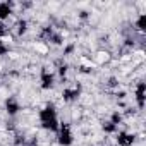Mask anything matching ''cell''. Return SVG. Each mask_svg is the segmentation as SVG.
I'll return each instance as SVG.
<instances>
[{
  "label": "cell",
  "instance_id": "obj_5",
  "mask_svg": "<svg viewBox=\"0 0 146 146\" xmlns=\"http://www.w3.org/2000/svg\"><path fill=\"white\" fill-rule=\"evenodd\" d=\"M5 108H7L9 115H17V113L21 112V103H19L16 98H11V96H9V100L5 102Z\"/></svg>",
  "mask_w": 146,
  "mask_h": 146
},
{
  "label": "cell",
  "instance_id": "obj_2",
  "mask_svg": "<svg viewBox=\"0 0 146 146\" xmlns=\"http://www.w3.org/2000/svg\"><path fill=\"white\" fill-rule=\"evenodd\" d=\"M57 141L60 146H70L74 143V132H72V127L65 122H60L58 129H57Z\"/></svg>",
  "mask_w": 146,
  "mask_h": 146
},
{
  "label": "cell",
  "instance_id": "obj_1",
  "mask_svg": "<svg viewBox=\"0 0 146 146\" xmlns=\"http://www.w3.org/2000/svg\"><path fill=\"white\" fill-rule=\"evenodd\" d=\"M38 120H40V125L50 132H57V129L60 125V119H58V113L53 105H46L45 108H41L38 112Z\"/></svg>",
  "mask_w": 146,
  "mask_h": 146
},
{
  "label": "cell",
  "instance_id": "obj_3",
  "mask_svg": "<svg viewBox=\"0 0 146 146\" xmlns=\"http://www.w3.org/2000/svg\"><path fill=\"white\" fill-rule=\"evenodd\" d=\"M40 83H41L43 90H50L53 86V83H55V72L48 70V69H43L41 70V76H40Z\"/></svg>",
  "mask_w": 146,
  "mask_h": 146
},
{
  "label": "cell",
  "instance_id": "obj_4",
  "mask_svg": "<svg viewBox=\"0 0 146 146\" xmlns=\"http://www.w3.org/2000/svg\"><path fill=\"white\" fill-rule=\"evenodd\" d=\"M117 143H119V146H132L134 144V134L120 131L117 134Z\"/></svg>",
  "mask_w": 146,
  "mask_h": 146
}]
</instances>
